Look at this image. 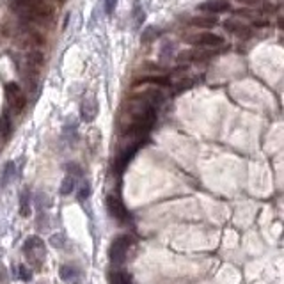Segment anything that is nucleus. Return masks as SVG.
Masks as SVG:
<instances>
[{
	"instance_id": "f257e3e1",
	"label": "nucleus",
	"mask_w": 284,
	"mask_h": 284,
	"mask_svg": "<svg viewBox=\"0 0 284 284\" xmlns=\"http://www.w3.org/2000/svg\"><path fill=\"white\" fill-rule=\"evenodd\" d=\"M134 245V236L130 235H121L110 243V249H109V260L114 267H121L124 265L128 258V250L130 247Z\"/></svg>"
},
{
	"instance_id": "f03ea898",
	"label": "nucleus",
	"mask_w": 284,
	"mask_h": 284,
	"mask_svg": "<svg viewBox=\"0 0 284 284\" xmlns=\"http://www.w3.org/2000/svg\"><path fill=\"white\" fill-rule=\"evenodd\" d=\"M6 98L14 114L23 112V109L27 107V96H25L23 89L18 84H14V82H9L6 85Z\"/></svg>"
},
{
	"instance_id": "7ed1b4c3",
	"label": "nucleus",
	"mask_w": 284,
	"mask_h": 284,
	"mask_svg": "<svg viewBox=\"0 0 284 284\" xmlns=\"http://www.w3.org/2000/svg\"><path fill=\"white\" fill-rule=\"evenodd\" d=\"M185 41L192 46H197V48H215V46H220L224 43V38L218 34H213V32H196L192 36H186Z\"/></svg>"
},
{
	"instance_id": "20e7f679",
	"label": "nucleus",
	"mask_w": 284,
	"mask_h": 284,
	"mask_svg": "<svg viewBox=\"0 0 284 284\" xmlns=\"http://www.w3.org/2000/svg\"><path fill=\"white\" fill-rule=\"evenodd\" d=\"M23 253L36 267H41V261L45 260V242L39 236H30L23 243Z\"/></svg>"
},
{
	"instance_id": "39448f33",
	"label": "nucleus",
	"mask_w": 284,
	"mask_h": 284,
	"mask_svg": "<svg viewBox=\"0 0 284 284\" xmlns=\"http://www.w3.org/2000/svg\"><path fill=\"white\" fill-rule=\"evenodd\" d=\"M142 141H132L128 146H124L123 149L117 153L116 160H114V171L116 172H123L124 169H127V165L132 162V158L135 156V153L139 151V147H141Z\"/></svg>"
},
{
	"instance_id": "423d86ee",
	"label": "nucleus",
	"mask_w": 284,
	"mask_h": 284,
	"mask_svg": "<svg viewBox=\"0 0 284 284\" xmlns=\"http://www.w3.org/2000/svg\"><path fill=\"white\" fill-rule=\"evenodd\" d=\"M107 210H109L110 217L116 218L119 224H128V222L132 220V215H130V211H128V208L124 206V204L121 203V199H117V197H114V196L107 197Z\"/></svg>"
},
{
	"instance_id": "0eeeda50",
	"label": "nucleus",
	"mask_w": 284,
	"mask_h": 284,
	"mask_svg": "<svg viewBox=\"0 0 284 284\" xmlns=\"http://www.w3.org/2000/svg\"><path fill=\"white\" fill-rule=\"evenodd\" d=\"M98 110H100V105H98L96 96H85V98L82 100V105H80L82 121L92 123V121L96 119V116H98Z\"/></svg>"
},
{
	"instance_id": "6e6552de",
	"label": "nucleus",
	"mask_w": 284,
	"mask_h": 284,
	"mask_svg": "<svg viewBox=\"0 0 284 284\" xmlns=\"http://www.w3.org/2000/svg\"><path fill=\"white\" fill-rule=\"evenodd\" d=\"M215 55V52L211 50H203V48H196V50H190V52H183L178 55V62H206L208 59Z\"/></svg>"
},
{
	"instance_id": "1a4fd4ad",
	"label": "nucleus",
	"mask_w": 284,
	"mask_h": 284,
	"mask_svg": "<svg viewBox=\"0 0 284 284\" xmlns=\"http://www.w3.org/2000/svg\"><path fill=\"white\" fill-rule=\"evenodd\" d=\"M197 9L208 14H220L231 11V4H229V0H206V2L199 4Z\"/></svg>"
},
{
	"instance_id": "9d476101",
	"label": "nucleus",
	"mask_w": 284,
	"mask_h": 284,
	"mask_svg": "<svg viewBox=\"0 0 284 284\" xmlns=\"http://www.w3.org/2000/svg\"><path fill=\"white\" fill-rule=\"evenodd\" d=\"M224 28L228 32H233V34L240 36V38H243V39H247V38H250V36H253V30H250L249 27H245L242 21L233 20V18H231V20L224 21Z\"/></svg>"
},
{
	"instance_id": "9b49d317",
	"label": "nucleus",
	"mask_w": 284,
	"mask_h": 284,
	"mask_svg": "<svg viewBox=\"0 0 284 284\" xmlns=\"http://www.w3.org/2000/svg\"><path fill=\"white\" fill-rule=\"evenodd\" d=\"M142 84H151V85H156V87H167L171 85V78L167 75H149V77H141L137 82H134V87Z\"/></svg>"
},
{
	"instance_id": "f8f14e48",
	"label": "nucleus",
	"mask_w": 284,
	"mask_h": 284,
	"mask_svg": "<svg viewBox=\"0 0 284 284\" xmlns=\"http://www.w3.org/2000/svg\"><path fill=\"white\" fill-rule=\"evenodd\" d=\"M188 23L197 28H213L218 25V18H215L213 14H210V16H192Z\"/></svg>"
},
{
	"instance_id": "ddd939ff",
	"label": "nucleus",
	"mask_w": 284,
	"mask_h": 284,
	"mask_svg": "<svg viewBox=\"0 0 284 284\" xmlns=\"http://www.w3.org/2000/svg\"><path fill=\"white\" fill-rule=\"evenodd\" d=\"M43 64H45V55H43V52H39V50H30V52L27 53V68L39 71Z\"/></svg>"
},
{
	"instance_id": "4468645a",
	"label": "nucleus",
	"mask_w": 284,
	"mask_h": 284,
	"mask_svg": "<svg viewBox=\"0 0 284 284\" xmlns=\"http://www.w3.org/2000/svg\"><path fill=\"white\" fill-rule=\"evenodd\" d=\"M14 176H16V164L14 162H7L4 165L2 176H0V186H7L14 179Z\"/></svg>"
},
{
	"instance_id": "2eb2a0df",
	"label": "nucleus",
	"mask_w": 284,
	"mask_h": 284,
	"mask_svg": "<svg viewBox=\"0 0 284 284\" xmlns=\"http://www.w3.org/2000/svg\"><path fill=\"white\" fill-rule=\"evenodd\" d=\"M11 132H13V124H11L9 114L6 112L0 117V139H2V141H7V139L11 137Z\"/></svg>"
},
{
	"instance_id": "dca6fc26",
	"label": "nucleus",
	"mask_w": 284,
	"mask_h": 284,
	"mask_svg": "<svg viewBox=\"0 0 284 284\" xmlns=\"http://www.w3.org/2000/svg\"><path fill=\"white\" fill-rule=\"evenodd\" d=\"M77 183H78V178H75V176H71V174H66L62 185H60V196H70L71 192H75Z\"/></svg>"
},
{
	"instance_id": "f3484780",
	"label": "nucleus",
	"mask_w": 284,
	"mask_h": 284,
	"mask_svg": "<svg viewBox=\"0 0 284 284\" xmlns=\"http://www.w3.org/2000/svg\"><path fill=\"white\" fill-rule=\"evenodd\" d=\"M59 274H60V279H62V281H71V279H77L78 275H80V270H78L75 265H62Z\"/></svg>"
},
{
	"instance_id": "a211bd4d",
	"label": "nucleus",
	"mask_w": 284,
	"mask_h": 284,
	"mask_svg": "<svg viewBox=\"0 0 284 284\" xmlns=\"http://www.w3.org/2000/svg\"><path fill=\"white\" fill-rule=\"evenodd\" d=\"M20 213L21 217H28L30 215V192L27 188L20 196Z\"/></svg>"
},
{
	"instance_id": "6ab92c4d",
	"label": "nucleus",
	"mask_w": 284,
	"mask_h": 284,
	"mask_svg": "<svg viewBox=\"0 0 284 284\" xmlns=\"http://www.w3.org/2000/svg\"><path fill=\"white\" fill-rule=\"evenodd\" d=\"M109 284H132V277L127 272H110Z\"/></svg>"
},
{
	"instance_id": "aec40b11",
	"label": "nucleus",
	"mask_w": 284,
	"mask_h": 284,
	"mask_svg": "<svg viewBox=\"0 0 284 284\" xmlns=\"http://www.w3.org/2000/svg\"><path fill=\"white\" fill-rule=\"evenodd\" d=\"M144 20H146V13H144L142 6L141 4H135V7H134V25H135V28H141Z\"/></svg>"
},
{
	"instance_id": "412c9836",
	"label": "nucleus",
	"mask_w": 284,
	"mask_h": 284,
	"mask_svg": "<svg viewBox=\"0 0 284 284\" xmlns=\"http://www.w3.org/2000/svg\"><path fill=\"white\" fill-rule=\"evenodd\" d=\"M66 242H68V236L64 235V233H55V235H52V238H50V243H52V247H55V249H64V247H66Z\"/></svg>"
},
{
	"instance_id": "4be33fe9",
	"label": "nucleus",
	"mask_w": 284,
	"mask_h": 284,
	"mask_svg": "<svg viewBox=\"0 0 284 284\" xmlns=\"http://www.w3.org/2000/svg\"><path fill=\"white\" fill-rule=\"evenodd\" d=\"M89 196H91V183L89 181H84L82 183V186L78 188V201H85L89 199Z\"/></svg>"
},
{
	"instance_id": "5701e85b",
	"label": "nucleus",
	"mask_w": 284,
	"mask_h": 284,
	"mask_svg": "<svg viewBox=\"0 0 284 284\" xmlns=\"http://www.w3.org/2000/svg\"><path fill=\"white\" fill-rule=\"evenodd\" d=\"M66 171H68V174L75 176V178H82V176H84V171H82V167L78 164H68Z\"/></svg>"
},
{
	"instance_id": "b1692460",
	"label": "nucleus",
	"mask_w": 284,
	"mask_h": 284,
	"mask_svg": "<svg viewBox=\"0 0 284 284\" xmlns=\"http://www.w3.org/2000/svg\"><path fill=\"white\" fill-rule=\"evenodd\" d=\"M16 272H18V277H20L21 281H30V279H32V272L28 270L25 265H18Z\"/></svg>"
},
{
	"instance_id": "393cba45",
	"label": "nucleus",
	"mask_w": 284,
	"mask_h": 284,
	"mask_svg": "<svg viewBox=\"0 0 284 284\" xmlns=\"http://www.w3.org/2000/svg\"><path fill=\"white\" fill-rule=\"evenodd\" d=\"M36 206H38L39 210H43V208L50 206L48 196H46V194H38V196H36Z\"/></svg>"
},
{
	"instance_id": "a878e982",
	"label": "nucleus",
	"mask_w": 284,
	"mask_h": 284,
	"mask_svg": "<svg viewBox=\"0 0 284 284\" xmlns=\"http://www.w3.org/2000/svg\"><path fill=\"white\" fill-rule=\"evenodd\" d=\"M103 4H105V13L109 14V16H112L114 11H116L117 0H103Z\"/></svg>"
},
{
	"instance_id": "bb28decb",
	"label": "nucleus",
	"mask_w": 284,
	"mask_h": 284,
	"mask_svg": "<svg viewBox=\"0 0 284 284\" xmlns=\"http://www.w3.org/2000/svg\"><path fill=\"white\" fill-rule=\"evenodd\" d=\"M38 2V0H11V9H18V7L21 6H28V4H34Z\"/></svg>"
},
{
	"instance_id": "cd10ccee",
	"label": "nucleus",
	"mask_w": 284,
	"mask_h": 284,
	"mask_svg": "<svg viewBox=\"0 0 284 284\" xmlns=\"http://www.w3.org/2000/svg\"><path fill=\"white\" fill-rule=\"evenodd\" d=\"M172 48H174V45H169V43H165L164 45V48L160 50V55H162V59H169L171 57V53H172Z\"/></svg>"
},
{
	"instance_id": "c85d7f7f",
	"label": "nucleus",
	"mask_w": 284,
	"mask_h": 284,
	"mask_svg": "<svg viewBox=\"0 0 284 284\" xmlns=\"http://www.w3.org/2000/svg\"><path fill=\"white\" fill-rule=\"evenodd\" d=\"M154 36H156V34H154V28L153 27H147L146 32H142V43H149L151 39L154 38Z\"/></svg>"
},
{
	"instance_id": "c756f323",
	"label": "nucleus",
	"mask_w": 284,
	"mask_h": 284,
	"mask_svg": "<svg viewBox=\"0 0 284 284\" xmlns=\"http://www.w3.org/2000/svg\"><path fill=\"white\" fill-rule=\"evenodd\" d=\"M238 2L245 4V6H261L265 0H238Z\"/></svg>"
},
{
	"instance_id": "7c9ffc66",
	"label": "nucleus",
	"mask_w": 284,
	"mask_h": 284,
	"mask_svg": "<svg viewBox=\"0 0 284 284\" xmlns=\"http://www.w3.org/2000/svg\"><path fill=\"white\" fill-rule=\"evenodd\" d=\"M267 25H270L268 20H254V27H267Z\"/></svg>"
},
{
	"instance_id": "2f4dec72",
	"label": "nucleus",
	"mask_w": 284,
	"mask_h": 284,
	"mask_svg": "<svg viewBox=\"0 0 284 284\" xmlns=\"http://www.w3.org/2000/svg\"><path fill=\"white\" fill-rule=\"evenodd\" d=\"M4 281H7V270L0 265V282H4Z\"/></svg>"
},
{
	"instance_id": "473e14b6",
	"label": "nucleus",
	"mask_w": 284,
	"mask_h": 284,
	"mask_svg": "<svg viewBox=\"0 0 284 284\" xmlns=\"http://www.w3.org/2000/svg\"><path fill=\"white\" fill-rule=\"evenodd\" d=\"M53 2H55V4H57V6H62V4H66V2H68V0H53Z\"/></svg>"
}]
</instances>
